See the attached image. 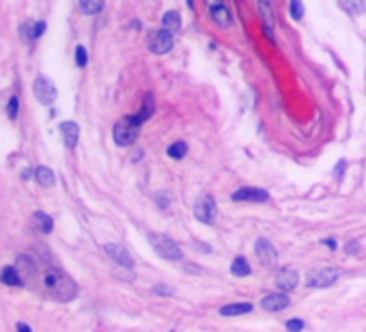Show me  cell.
I'll return each mask as SVG.
<instances>
[{
	"label": "cell",
	"instance_id": "cell-1",
	"mask_svg": "<svg viewBox=\"0 0 366 332\" xmlns=\"http://www.w3.org/2000/svg\"><path fill=\"white\" fill-rule=\"evenodd\" d=\"M43 287L52 298L61 302H69L78 295V285L73 283V278L58 268H50L43 272Z\"/></svg>",
	"mask_w": 366,
	"mask_h": 332
},
{
	"label": "cell",
	"instance_id": "cell-2",
	"mask_svg": "<svg viewBox=\"0 0 366 332\" xmlns=\"http://www.w3.org/2000/svg\"><path fill=\"white\" fill-rule=\"evenodd\" d=\"M138 127H140V125H136V123L132 121V117L121 119V121L114 125V129H112L114 142H116L119 147H129V145H134L136 138H138Z\"/></svg>",
	"mask_w": 366,
	"mask_h": 332
},
{
	"label": "cell",
	"instance_id": "cell-3",
	"mask_svg": "<svg viewBox=\"0 0 366 332\" xmlns=\"http://www.w3.org/2000/svg\"><path fill=\"white\" fill-rule=\"evenodd\" d=\"M149 242H151V246L155 248V252L159 254V257H164V259H181L183 257V252H181V248L179 244H175L170 237L166 235H159V233H149Z\"/></svg>",
	"mask_w": 366,
	"mask_h": 332
},
{
	"label": "cell",
	"instance_id": "cell-4",
	"mask_svg": "<svg viewBox=\"0 0 366 332\" xmlns=\"http://www.w3.org/2000/svg\"><path fill=\"white\" fill-rule=\"evenodd\" d=\"M33 91H35V97H37L39 104L52 106V104L56 102V95H58V93H56V86L52 84V80L45 78V76H39V78L35 80Z\"/></svg>",
	"mask_w": 366,
	"mask_h": 332
},
{
	"label": "cell",
	"instance_id": "cell-5",
	"mask_svg": "<svg viewBox=\"0 0 366 332\" xmlns=\"http://www.w3.org/2000/svg\"><path fill=\"white\" fill-rule=\"evenodd\" d=\"M146 45H149L153 54H166V52L173 50V33H168L166 28L164 31H153L146 37Z\"/></svg>",
	"mask_w": 366,
	"mask_h": 332
},
{
	"label": "cell",
	"instance_id": "cell-6",
	"mask_svg": "<svg viewBox=\"0 0 366 332\" xmlns=\"http://www.w3.org/2000/svg\"><path fill=\"white\" fill-rule=\"evenodd\" d=\"M308 287H315V289H326V287H332V285L338 281V270L334 268H321V270H312L308 274Z\"/></svg>",
	"mask_w": 366,
	"mask_h": 332
},
{
	"label": "cell",
	"instance_id": "cell-7",
	"mask_svg": "<svg viewBox=\"0 0 366 332\" xmlns=\"http://www.w3.org/2000/svg\"><path fill=\"white\" fill-rule=\"evenodd\" d=\"M194 216H196L200 222H207V224L216 222V218H218V205H216V201L211 199V197L198 199L196 205H194Z\"/></svg>",
	"mask_w": 366,
	"mask_h": 332
},
{
	"label": "cell",
	"instance_id": "cell-8",
	"mask_svg": "<svg viewBox=\"0 0 366 332\" xmlns=\"http://www.w3.org/2000/svg\"><path fill=\"white\" fill-rule=\"evenodd\" d=\"M258 2V13L265 24V35L269 41H274V28H276V13H274V2L271 0H256Z\"/></svg>",
	"mask_w": 366,
	"mask_h": 332
},
{
	"label": "cell",
	"instance_id": "cell-9",
	"mask_svg": "<svg viewBox=\"0 0 366 332\" xmlns=\"http://www.w3.org/2000/svg\"><path fill=\"white\" fill-rule=\"evenodd\" d=\"M289 304H291V298H289L287 293H269L261 300V306L269 313L285 311V308H289Z\"/></svg>",
	"mask_w": 366,
	"mask_h": 332
},
{
	"label": "cell",
	"instance_id": "cell-10",
	"mask_svg": "<svg viewBox=\"0 0 366 332\" xmlns=\"http://www.w3.org/2000/svg\"><path fill=\"white\" fill-rule=\"evenodd\" d=\"M104 250L108 252V257H110V259H114L119 265H123V268H127V270H132V268H134V259H132V254H129L123 246H119V244H106Z\"/></svg>",
	"mask_w": 366,
	"mask_h": 332
},
{
	"label": "cell",
	"instance_id": "cell-11",
	"mask_svg": "<svg viewBox=\"0 0 366 332\" xmlns=\"http://www.w3.org/2000/svg\"><path fill=\"white\" fill-rule=\"evenodd\" d=\"M233 201H248V203H261V201H269V194L265 190H258V188H241L237 192L233 194Z\"/></svg>",
	"mask_w": 366,
	"mask_h": 332
},
{
	"label": "cell",
	"instance_id": "cell-12",
	"mask_svg": "<svg viewBox=\"0 0 366 332\" xmlns=\"http://www.w3.org/2000/svg\"><path fill=\"white\" fill-rule=\"evenodd\" d=\"M256 254H258V259H261V263L263 265H274L276 263V259H278V252H276V248L269 244L265 237H261V240H256Z\"/></svg>",
	"mask_w": 366,
	"mask_h": 332
},
{
	"label": "cell",
	"instance_id": "cell-13",
	"mask_svg": "<svg viewBox=\"0 0 366 332\" xmlns=\"http://www.w3.org/2000/svg\"><path fill=\"white\" fill-rule=\"evenodd\" d=\"M15 268H17V272H20V276L24 278V283L33 281V278L37 276V265H35V261L28 257V254H20V257H17Z\"/></svg>",
	"mask_w": 366,
	"mask_h": 332
},
{
	"label": "cell",
	"instance_id": "cell-14",
	"mask_svg": "<svg viewBox=\"0 0 366 332\" xmlns=\"http://www.w3.org/2000/svg\"><path fill=\"white\" fill-rule=\"evenodd\" d=\"M61 132H63L65 147H67V149H73V147L78 145V138H80V127H78V123H73V121H65V123H61Z\"/></svg>",
	"mask_w": 366,
	"mask_h": 332
},
{
	"label": "cell",
	"instance_id": "cell-15",
	"mask_svg": "<svg viewBox=\"0 0 366 332\" xmlns=\"http://www.w3.org/2000/svg\"><path fill=\"white\" fill-rule=\"evenodd\" d=\"M276 283H278V287L282 291H293L295 287H297V272L293 268H285L278 272V276H276Z\"/></svg>",
	"mask_w": 366,
	"mask_h": 332
},
{
	"label": "cell",
	"instance_id": "cell-16",
	"mask_svg": "<svg viewBox=\"0 0 366 332\" xmlns=\"http://www.w3.org/2000/svg\"><path fill=\"white\" fill-rule=\"evenodd\" d=\"M211 17H214L216 24L222 28H231V24H233V17H231V11H228L226 2L214 4V7H211Z\"/></svg>",
	"mask_w": 366,
	"mask_h": 332
},
{
	"label": "cell",
	"instance_id": "cell-17",
	"mask_svg": "<svg viewBox=\"0 0 366 332\" xmlns=\"http://www.w3.org/2000/svg\"><path fill=\"white\" fill-rule=\"evenodd\" d=\"M153 112H155V102H153V95L146 93V95H145V106H143V108H140L138 112H136V115H132V121L136 123V125H140V123L149 121Z\"/></svg>",
	"mask_w": 366,
	"mask_h": 332
},
{
	"label": "cell",
	"instance_id": "cell-18",
	"mask_svg": "<svg viewBox=\"0 0 366 332\" xmlns=\"http://www.w3.org/2000/svg\"><path fill=\"white\" fill-rule=\"evenodd\" d=\"M252 304L250 302H233V304H226L220 308V315L224 317H235V315H244V313H250Z\"/></svg>",
	"mask_w": 366,
	"mask_h": 332
},
{
	"label": "cell",
	"instance_id": "cell-19",
	"mask_svg": "<svg viewBox=\"0 0 366 332\" xmlns=\"http://www.w3.org/2000/svg\"><path fill=\"white\" fill-rule=\"evenodd\" d=\"M45 22H26L24 26H22V35H24V39H39L41 35L45 33Z\"/></svg>",
	"mask_w": 366,
	"mask_h": 332
},
{
	"label": "cell",
	"instance_id": "cell-20",
	"mask_svg": "<svg viewBox=\"0 0 366 332\" xmlns=\"http://www.w3.org/2000/svg\"><path fill=\"white\" fill-rule=\"evenodd\" d=\"M35 177H37L39 186H43V188H52L56 183V177H54V173H52V168H48V166H37Z\"/></svg>",
	"mask_w": 366,
	"mask_h": 332
},
{
	"label": "cell",
	"instance_id": "cell-21",
	"mask_svg": "<svg viewBox=\"0 0 366 332\" xmlns=\"http://www.w3.org/2000/svg\"><path fill=\"white\" fill-rule=\"evenodd\" d=\"M0 281H2L4 285H11V287H22V285H24V278L20 276V272H17L15 265L13 268H4L2 274H0Z\"/></svg>",
	"mask_w": 366,
	"mask_h": 332
},
{
	"label": "cell",
	"instance_id": "cell-22",
	"mask_svg": "<svg viewBox=\"0 0 366 332\" xmlns=\"http://www.w3.org/2000/svg\"><path fill=\"white\" fill-rule=\"evenodd\" d=\"M35 227H37V231H41V233H50L52 229H54V222H52V218L48 216V213L43 211H35Z\"/></svg>",
	"mask_w": 366,
	"mask_h": 332
},
{
	"label": "cell",
	"instance_id": "cell-23",
	"mask_svg": "<svg viewBox=\"0 0 366 332\" xmlns=\"http://www.w3.org/2000/svg\"><path fill=\"white\" fill-rule=\"evenodd\" d=\"M164 28H166L168 33H177L181 28V15L179 11H166V15H164Z\"/></svg>",
	"mask_w": 366,
	"mask_h": 332
},
{
	"label": "cell",
	"instance_id": "cell-24",
	"mask_svg": "<svg viewBox=\"0 0 366 332\" xmlns=\"http://www.w3.org/2000/svg\"><path fill=\"white\" fill-rule=\"evenodd\" d=\"M80 9L86 15H97L104 9V0H80Z\"/></svg>",
	"mask_w": 366,
	"mask_h": 332
},
{
	"label": "cell",
	"instance_id": "cell-25",
	"mask_svg": "<svg viewBox=\"0 0 366 332\" xmlns=\"http://www.w3.org/2000/svg\"><path fill=\"white\" fill-rule=\"evenodd\" d=\"M231 272H233L235 276H248L252 270H250V263H248V259L237 257V259H235L233 263H231Z\"/></svg>",
	"mask_w": 366,
	"mask_h": 332
},
{
	"label": "cell",
	"instance_id": "cell-26",
	"mask_svg": "<svg viewBox=\"0 0 366 332\" xmlns=\"http://www.w3.org/2000/svg\"><path fill=\"white\" fill-rule=\"evenodd\" d=\"M185 153H187V145L183 140L179 142H173V145L168 147V156L170 158H175V160H181V158H185Z\"/></svg>",
	"mask_w": 366,
	"mask_h": 332
},
{
	"label": "cell",
	"instance_id": "cell-27",
	"mask_svg": "<svg viewBox=\"0 0 366 332\" xmlns=\"http://www.w3.org/2000/svg\"><path fill=\"white\" fill-rule=\"evenodd\" d=\"M345 2H347V9H349L351 13H356V15L364 13V0H345Z\"/></svg>",
	"mask_w": 366,
	"mask_h": 332
},
{
	"label": "cell",
	"instance_id": "cell-28",
	"mask_svg": "<svg viewBox=\"0 0 366 332\" xmlns=\"http://www.w3.org/2000/svg\"><path fill=\"white\" fill-rule=\"evenodd\" d=\"M17 110H20V99L13 95V97L9 99V104H7V115H9V119H15L17 117Z\"/></svg>",
	"mask_w": 366,
	"mask_h": 332
},
{
	"label": "cell",
	"instance_id": "cell-29",
	"mask_svg": "<svg viewBox=\"0 0 366 332\" xmlns=\"http://www.w3.org/2000/svg\"><path fill=\"white\" fill-rule=\"evenodd\" d=\"M291 15L295 17V20H302V15H304V4L299 2V0H291Z\"/></svg>",
	"mask_w": 366,
	"mask_h": 332
},
{
	"label": "cell",
	"instance_id": "cell-30",
	"mask_svg": "<svg viewBox=\"0 0 366 332\" xmlns=\"http://www.w3.org/2000/svg\"><path fill=\"white\" fill-rule=\"evenodd\" d=\"M86 61H88V56H86V47H84V45H78V47H75V63H78L80 67H84Z\"/></svg>",
	"mask_w": 366,
	"mask_h": 332
},
{
	"label": "cell",
	"instance_id": "cell-31",
	"mask_svg": "<svg viewBox=\"0 0 366 332\" xmlns=\"http://www.w3.org/2000/svg\"><path fill=\"white\" fill-rule=\"evenodd\" d=\"M287 330L289 332H302L304 330V322H302V319H289V322H287Z\"/></svg>",
	"mask_w": 366,
	"mask_h": 332
},
{
	"label": "cell",
	"instance_id": "cell-32",
	"mask_svg": "<svg viewBox=\"0 0 366 332\" xmlns=\"http://www.w3.org/2000/svg\"><path fill=\"white\" fill-rule=\"evenodd\" d=\"M155 293H166V295H173L175 291H173V289H166V285H157V287H155Z\"/></svg>",
	"mask_w": 366,
	"mask_h": 332
},
{
	"label": "cell",
	"instance_id": "cell-33",
	"mask_svg": "<svg viewBox=\"0 0 366 332\" xmlns=\"http://www.w3.org/2000/svg\"><path fill=\"white\" fill-rule=\"evenodd\" d=\"M342 168H345V162H342V160H340V162L336 164V170H334V175H336V177H340V175H342Z\"/></svg>",
	"mask_w": 366,
	"mask_h": 332
},
{
	"label": "cell",
	"instance_id": "cell-34",
	"mask_svg": "<svg viewBox=\"0 0 366 332\" xmlns=\"http://www.w3.org/2000/svg\"><path fill=\"white\" fill-rule=\"evenodd\" d=\"M17 332H33V330H31V326H26V324H17Z\"/></svg>",
	"mask_w": 366,
	"mask_h": 332
},
{
	"label": "cell",
	"instance_id": "cell-35",
	"mask_svg": "<svg viewBox=\"0 0 366 332\" xmlns=\"http://www.w3.org/2000/svg\"><path fill=\"white\" fill-rule=\"evenodd\" d=\"M323 244H326V246H329V248H332V250L336 248V242H334V240H323Z\"/></svg>",
	"mask_w": 366,
	"mask_h": 332
}]
</instances>
